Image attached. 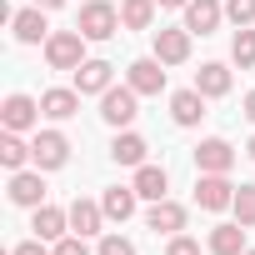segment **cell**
Masks as SVG:
<instances>
[{
  "label": "cell",
  "instance_id": "1",
  "mask_svg": "<svg viewBox=\"0 0 255 255\" xmlns=\"http://www.w3.org/2000/svg\"><path fill=\"white\" fill-rule=\"evenodd\" d=\"M75 30H80L85 40H110V35L120 30V5H110V0H85Z\"/></svg>",
  "mask_w": 255,
  "mask_h": 255
},
{
  "label": "cell",
  "instance_id": "2",
  "mask_svg": "<svg viewBox=\"0 0 255 255\" xmlns=\"http://www.w3.org/2000/svg\"><path fill=\"white\" fill-rule=\"evenodd\" d=\"M45 65H50V70H80V65H85V35H80V30H50V40H45Z\"/></svg>",
  "mask_w": 255,
  "mask_h": 255
},
{
  "label": "cell",
  "instance_id": "3",
  "mask_svg": "<svg viewBox=\"0 0 255 255\" xmlns=\"http://www.w3.org/2000/svg\"><path fill=\"white\" fill-rule=\"evenodd\" d=\"M135 115H140V95H135L130 85H110V90L100 95V120H105V125L125 130V125H130Z\"/></svg>",
  "mask_w": 255,
  "mask_h": 255
},
{
  "label": "cell",
  "instance_id": "4",
  "mask_svg": "<svg viewBox=\"0 0 255 255\" xmlns=\"http://www.w3.org/2000/svg\"><path fill=\"white\" fill-rule=\"evenodd\" d=\"M40 100L35 95H25V90H15V95H5V105H0V125H5V130H35V125H40Z\"/></svg>",
  "mask_w": 255,
  "mask_h": 255
},
{
  "label": "cell",
  "instance_id": "5",
  "mask_svg": "<svg viewBox=\"0 0 255 255\" xmlns=\"http://www.w3.org/2000/svg\"><path fill=\"white\" fill-rule=\"evenodd\" d=\"M125 85H130L135 95H160V90H165V60H155V55L130 60V70H125Z\"/></svg>",
  "mask_w": 255,
  "mask_h": 255
},
{
  "label": "cell",
  "instance_id": "6",
  "mask_svg": "<svg viewBox=\"0 0 255 255\" xmlns=\"http://www.w3.org/2000/svg\"><path fill=\"white\" fill-rule=\"evenodd\" d=\"M230 165H235V145H230V140L210 135V140L195 145V170H200V175H230Z\"/></svg>",
  "mask_w": 255,
  "mask_h": 255
},
{
  "label": "cell",
  "instance_id": "7",
  "mask_svg": "<svg viewBox=\"0 0 255 255\" xmlns=\"http://www.w3.org/2000/svg\"><path fill=\"white\" fill-rule=\"evenodd\" d=\"M45 170H10V205H20V210H40L45 205V180H40Z\"/></svg>",
  "mask_w": 255,
  "mask_h": 255
},
{
  "label": "cell",
  "instance_id": "8",
  "mask_svg": "<svg viewBox=\"0 0 255 255\" xmlns=\"http://www.w3.org/2000/svg\"><path fill=\"white\" fill-rule=\"evenodd\" d=\"M235 190H240V185H230V175H200V180H195V205L210 210V215H215V210H230V205H235Z\"/></svg>",
  "mask_w": 255,
  "mask_h": 255
},
{
  "label": "cell",
  "instance_id": "9",
  "mask_svg": "<svg viewBox=\"0 0 255 255\" xmlns=\"http://www.w3.org/2000/svg\"><path fill=\"white\" fill-rule=\"evenodd\" d=\"M150 35H155V60H165V65H185L190 60V30L185 25H160Z\"/></svg>",
  "mask_w": 255,
  "mask_h": 255
},
{
  "label": "cell",
  "instance_id": "10",
  "mask_svg": "<svg viewBox=\"0 0 255 255\" xmlns=\"http://www.w3.org/2000/svg\"><path fill=\"white\" fill-rule=\"evenodd\" d=\"M30 150H35V170H60V165L70 160V140H65L60 130H35Z\"/></svg>",
  "mask_w": 255,
  "mask_h": 255
},
{
  "label": "cell",
  "instance_id": "11",
  "mask_svg": "<svg viewBox=\"0 0 255 255\" xmlns=\"http://www.w3.org/2000/svg\"><path fill=\"white\" fill-rule=\"evenodd\" d=\"M10 30H15V40H20V45H45V40H50V25H45V10H40V5L15 10Z\"/></svg>",
  "mask_w": 255,
  "mask_h": 255
},
{
  "label": "cell",
  "instance_id": "12",
  "mask_svg": "<svg viewBox=\"0 0 255 255\" xmlns=\"http://www.w3.org/2000/svg\"><path fill=\"white\" fill-rule=\"evenodd\" d=\"M65 210H70V230H75V235H85V240H90V235H100V225H105V205H100V200L75 195Z\"/></svg>",
  "mask_w": 255,
  "mask_h": 255
},
{
  "label": "cell",
  "instance_id": "13",
  "mask_svg": "<svg viewBox=\"0 0 255 255\" xmlns=\"http://www.w3.org/2000/svg\"><path fill=\"white\" fill-rule=\"evenodd\" d=\"M185 220H190V215H185V205H175L170 195H165V200H155V205L145 210V225H150L155 235H180V230H185Z\"/></svg>",
  "mask_w": 255,
  "mask_h": 255
},
{
  "label": "cell",
  "instance_id": "14",
  "mask_svg": "<svg viewBox=\"0 0 255 255\" xmlns=\"http://www.w3.org/2000/svg\"><path fill=\"white\" fill-rule=\"evenodd\" d=\"M115 85V65L110 60H85L80 70H75V90L80 95H105Z\"/></svg>",
  "mask_w": 255,
  "mask_h": 255
},
{
  "label": "cell",
  "instance_id": "15",
  "mask_svg": "<svg viewBox=\"0 0 255 255\" xmlns=\"http://www.w3.org/2000/svg\"><path fill=\"white\" fill-rule=\"evenodd\" d=\"M30 230H35L40 240H65V235H70V210L40 205V210H30Z\"/></svg>",
  "mask_w": 255,
  "mask_h": 255
},
{
  "label": "cell",
  "instance_id": "16",
  "mask_svg": "<svg viewBox=\"0 0 255 255\" xmlns=\"http://www.w3.org/2000/svg\"><path fill=\"white\" fill-rule=\"evenodd\" d=\"M220 20H225V5H220V0H190V5H185V30H190V35H210Z\"/></svg>",
  "mask_w": 255,
  "mask_h": 255
},
{
  "label": "cell",
  "instance_id": "17",
  "mask_svg": "<svg viewBox=\"0 0 255 255\" xmlns=\"http://www.w3.org/2000/svg\"><path fill=\"white\" fill-rule=\"evenodd\" d=\"M130 185H135V195H140V200H150V205H155V200H165L170 175H165V165H150V160H145V165H135V180H130Z\"/></svg>",
  "mask_w": 255,
  "mask_h": 255
},
{
  "label": "cell",
  "instance_id": "18",
  "mask_svg": "<svg viewBox=\"0 0 255 255\" xmlns=\"http://www.w3.org/2000/svg\"><path fill=\"white\" fill-rule=\"evenodd\" d=\"M100 205H105V220H115V225H125L135 215V205H140V195H135V185H110L105 195H100Z\"/></svg>",
  "mask_w": 255,
  "mask_h": 255
},
{
  "label": "cell",
  "instance_id": "19",
  "mask_svg": "<svg viewBox=\"0 0 255 255\" xmlns=\"http://www.w3.org/2000/svg\"><path fill=\"white\" fill-rule=\"evenodd\" d=\"M200 115H205V95H200L195 85L170 95V120H175V125H185V130H190V125H200Z\"/></svg>",
  "mask_w": 255,
  "mask_h": 255
},
{
  "label": "cell",
  "instance_id": "20",
  "mask_svg": "<svg viewBox=\"0 0 255 255\" xmlns=\"http://www.w3.org/2000/svg\"><path fill=\"white\" fill-rule=\"evenodd\" d=\"M195 90H200L205 100H220V95H230V65H220V60H205V65L195 70Z\"/></svg>",
  "mask_w": 255,
  "mask_h": 255
},
{
  "label": "cell",
  "instance_id": "21",
  "mask_svg": "<svg viewBox=\"0 0 255 255\" xmlns=\"http://www.w3.org/2000/svg\"><path fill=\"white\" fill-rule=\"evenodd\" d=\"M205 250H210V255H245V225H240V220L215 225L210 240H205Z\"/></svg>",
  "mask_w": 255,
  "mask_h": 255
},
{
  "label": "cell",
  "instance_id": "22",
  "mask_svg": "<svg viewBox=\"0 0 255 255\" xmlns=\"http://www.w3.org/2000/svg\"><path fill=\"white\" fill-rule=\"evenodd\" d=\"M145 150H150V145H145V135H135V130H120V135L110 140V160H115V165H130V170L145 165Z\"/></svg>",
  "mask_w": 255,
  "mask_h": 255
},
{
  "label": "cell",
  "instance_id": "23",
  "mask_svg": "<svg viewBox=\"0 0 255 255\" xmlns=\"http://www.w3.org/2000/svg\"><path fill=\"white\" fill-rule=\"evenodd\" d=\"M40 110H45V120H70V115L80 110V90H75V85H70V90L55 85V90L40 95Z\"/></svg>",
  "mask_w": 255,
  "mask_h": 255
},
{
  "label": "cell",
  "instance_id": "24",
  "mask_svg": "<svg viewBox=\"0 0 255 255\" xmlns=\"http://www.w3.org/2000/svg\"><path fill=\"white\" fill-rule=\"evenodd\" d=\"M0 165H5V170L35 165V150H30V140H20V130H5V135H0Z\"/></svg>",
  "mask_w": 255,
  "mask_h": 255
},
{
  "label": "cell",
  "instance_id": "25",
  "mask_svg": "<svg viewBox=\"0 0 255 255\" xmlns=\"http://www.w3.org/2000/svg\"><path fill=\"white\" fill-rule=\"evenodd\" d=\"M120 25L125 30H150L155 25V0H120Z\"/></svg>",
  "mask_w": 255,
  "mask_h": 255
},
{
  "label": "cell",
  "instance_id": "26",
  "mask_svg": "<svg viewBox=\"0 0 255 255\" xmlns=\"http://www.w3.org/2000/svg\"><path fill=\"white\" fill-rule=\"evenodd\" d=\"M230 60H235L240 70H255V30H250V25L235 30V40H230Z\"/></svg>",
  "mask_w": 255,
  "mask_h": 255
},
{
  "label": "cell",
  "instance_id": "27",
  "mask_svg": "<svg viewBox=\"0 0 255 255\" xmlns=\"http://www.w3.org/2000/svg\"><path fill=\"white\" fill-rule=\"evenodd\" d=\"M230 210H235V220H240L245 230H255V185H240V190H235V205H230Z\"/></svg>",
  "mask_w": 255,
  "mask_h": 255
},
{
  "label": "cell",
  "instance_id": "28",
  "mask_svg": "<svg viewBox=\"0 0 255 255\" xmlns=\"http://www.w3.org/2000/svg\"><path fill=\"white\" fill-rule=\"evenodd\" d=\"M225 20L240 30V25H255V0H225Z\"/></svg>",
  "mask_w": 255,
  "mask_h": 255
},
{
  "label": "cell",
  "instance_id": "29",
  "mask_svg": "<svg viewBox=\"0 0 255 255\" xmlns=\"http://www.w3.org/2000/svg\"><path fill=\"white\" fill-rule=\"evenodd\" d=\"M95 255H135V245L125 240V235L110 230V235H100V250H95Z\"/></svg>",
  "mask_w": 255,
  "mask_h": 255
},
{
  "label": "cell",
  "instance_id": "30",
  "mask_svg": "<svg viewBox=\"0 0 255 255\" xmlns=\"http://www.w3.org/2000/svg\"><path fill=\"white\" fill-rule=\"evenodd\" d=\"M165 255H200V240H190V235L180 230V235L165 240Z\"/></svg>",
  "mask_w": 255,
  "mask_h": 255
},
{
  "label": "cell",
  "instance_id": "31",
  "mask_svg": "<svg viewBox=\"0 0 255 255\" xmlns=\"http://www.w3.org/2000/svg\"><path fill=\"white\" fill-rule=\"evenodd\" d=\"M50 255H90V245H85V235H75V230H70L65 240H55V250H50Z\"/></svg>",
  "mask_w": 255,
  "mask_h": 255
},
{
  "label": "cell",
  "instance_id": "32",
  "mask_svg": "<svg viewBox=\"0 0 255 255\" xmlns=\"http://www.w3.org/2000/svg\"><path fill=\"white\" fill-rule=\"evenodd\" d=\"M10 255H50V250H45V240L35 235V240H20V245H15Z\"/></svg>",
  "mask_w": 255,
  "mask_h": 255
},
{
  "label": "cell",
  "instance_id": "33",
  "mask_svg": "<svg viewBox=\"0 0 255 255\" xmlns=\"http://www.w3.org/2000/svg\"><path fill=\"white\" fill-rule=\"evenodd\" d=\"M240 110H245V120H255V90H250V95L240 100Z\"/></svg>",
  "mask_w": 255,
  "mask_h": 255
},
{
  "label": "cell",
  "instance_id": "34",
  "mask_svg": "<svg viewBox=\"0 0 255 255\" xmlns=\"http://www.w3.org/2000/svg\"><path fill=\"white\" fill-rule=\"evenodd\" d=\"M155 5H160V10H185L190 0H155Z\"/></svg>",
  "mask_w": 255,
  "mask_h": 255
},
{
  "label": "cell",
  "instance_id": "35",
  "mask_svg": "<svg viewBox=\"0 0 255 255\" xmlns=\"http://www.w3.org/2000/svg\"><path fill=\"white\" fill-rule=\"evenodd\" d=\"M30 5H40V10H60L65 0H30Z\"/></svg>",
  "mask_w": 255,
  "mask_h": 255
},
{
  "label": "cell",
  "instance_id": "36",
  "mask_svg": "<svg viewBox=\"0 0 255 255\" xmlns=\"http://www.w3.org/2000/svg\"><path fill=\"white\" fill-rule=\"evenodd\" d=\"M245 155H250V160H255V135H250V145H245Z\"/></svg>",
  "mask_w": 255,
  "mask_h": 255
},
{
  "label": "cell",
  "instance_id": "37",
  "mask_svg": "<svg viewBox=\"0 0 255 255\" xmlns=\"http://www.w3.org/2000/svg\"><path fill=\"white\" fill-rule=\"evenodd\" d=\"M245 255H255V250H245Z\"/></svg>",
  "mask_w": 255,
  "mask_h": 255
}]
</instances>
